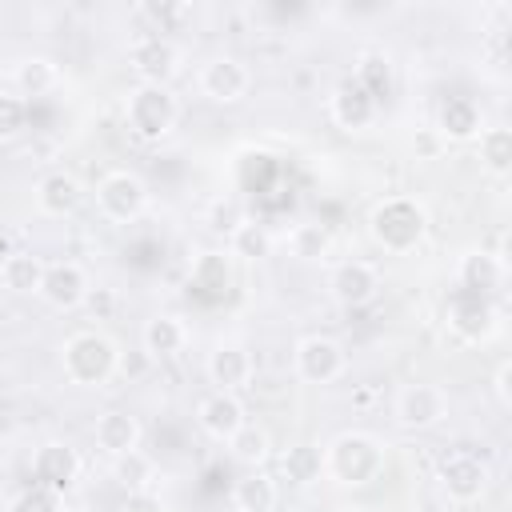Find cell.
Returning a JSON list of instances; mask_svg holds the SVG:
<instances>
[{
    "mask_svg": "<svg viewBox=\"0 0 512 512\" xmlns=\"http://www.w3.org/2000/svg\"><path fill=\"white\" fill-rule=\"evenodd\" d=\"M324 476L340 488H364L372 484L380 472H384V460H388V448L380 436L364 432V428H348V432H336L324 452Z\"/></svg>",
    "mask_w": 512,
    "mask_h": 512,
    "instance_id": "obj_1",
    "label": "cell"
},
{
    "mask_svg": "<svg viewBox=\"0 0 512 512\" xmlns=\"http://www.w3.org/2000/svg\"><path fill=\"white\" fill-rule=\"evenodd\" d=\"M60 368H64V380L76 388H104L120 368V348L112 336L84 328L60 344Z\"/></svg>",
    "mask_w": 512,
    "mask_h": 512,
    "instance_id": "obj_2",
    "label": "cell"
},
{
    "mask_svg": "<svg viewBox=\"0 0 512 512\" xmlns=\"http://www.w3.org/2000/svg\"><path fill=\"white\" fill-rule=\"evenodd\" d=\"M368 236L384 252H412L428 236V212L412 196H388L368 212Z\"/></svg>",
    "mask_w": 512,
    "mask_h": 512,
    "instance_id": "obj_3",
    "label": "cell"
},
{
    "mask_svg": "<svg viewBox=\"0 0 512 512\" xmlns=\"http://www.w3.org/2000/svg\"><path fill=\"white\" fill-rule=\"evenodd\" d=\"M124 120H128V132L144 144H160L176 120H180V104L168 88H156V84H136L128 92V104H124Z\"/></svg>",
    "mask_w": 512,
    "mask_h": 512,
    "instance_id": "obj_4",
    "label": "cell"
},
{
    "mask_svg": "<svg viewBox=\"0 0 512 512\" xmlns=\"http://www.w3.org/2000/svg\"><path fill=\"white\" fill-rule=\"evenodd\" d=\"M128 68L136 72L140 84H156V88H168L180 68H184V48L172 40V36H156V32H144L128 44Z\"/></svg>",
    "mask_w": 512,
    "mask_h": 512,
    "instance_id": "obj_5",
    "label": "cell"
},
{
    "mask_svg": "<svg viewBox=\"0 0 512 512\" xmlns=\"http://www.w3.org/2000/svg\"><path fill=\"white\" fill-rule=\"evenodd\" d=\"M96 208L104 220L112 224H132L144 216L148 208V184L132 172V168H112L108 176H100L96 184Z\"/></svg>",
    "mask_w": 512,
    "mask_h": 512,
    "instance_id": "obj_6",
    "label": "cell"
},
{
    "mask_svg": "<svg viewBox=\"0 0 512 512\" xmlns=\"http://www.w3.org/2000/svg\"><path fill=\"white\" fill-rule=\"evenodd\" d=\"M292 368L304 384H332L344 376L348 368V352L336 336H324V332H312V336H300L296 340V352H292Z\"/></svg>",
    "mask_w": 512,
    "mask_h": 512,
    "instance_id": "obj_7",
    "label": "cell"
},
{
    "mask_svg": "<svg viewBox=\"0 0 512 512\" xmlns=\"http://www.w3.org/2000/svg\"><path fill=\"white\" fill-rule=\"evenodd\" d=\"M436 484L452 504H476L492 484V468L476 452H448L436 468Z\"/></svg>",
    "mask_w": 512,
    "mask_h": 512,
    "instance_id": "obj_8",
    "label": "cell"
},
{
    "mask_svg": "<svg viewBox=\"0 0 512 512\" xmlns=\"http://www.w3.org/2000/svg\"><path fill=\"white\" fill-rule=\"evenodd\" d=\"M28 472H32V484H36V488H48V492L64 496V492L76 488V480H80V472H84V460H80V452H76L68 440H44V444L32 452Z\"/></svg>",
    "mask_w": 512,
    "mask_h": 512,
    "instance_id": "obj_9",
    "label": "cell"
},
{
    "mask_svg": "<svg viewBox=\"0 0 512 512\" xmlns=\"http://www.w3.org/2000/svg\"><path fill=\"white\" fill-rule=\"evenodd\" d=\"M392 416L404 432H428L448 416V396L436 384H404L392 400Z\"/></svg>",
    "mask_w": 512,
    "mask_h": 512,
    "instance_id": "obj_10",
    "label": "cell"
},
{
    "mask_svg": "<svg viewBox=\"0 0 512 512\" xmlns=\"http://www.w3.org/2000/svg\"><path fill=\"white\" fill-rule=\"evenodd\" d=\"M196 84H200V92H204L212 104H236V100L248 96L252 72H248V64H244L240 56L220 52V56H208V60H204Z\"/></svg>",
    "mask_w": 512,
    "mask_h": 512,
    "instance_id": "obj_11",
    "label": "cell"
},
{
    "mask_svg": "<svg viewBox=\"0 0 512 512\" xmlns=\"http://www.w3.org/2000/svg\"><path fill=\"white\" fill-rule=\"evenodd\" d=\"M448 328L468 340V344H484L492 340V332L500 328V308L492 304V296H476V292H456L448 300Z\"/></svg>",
    "mask_w": 512,
    "mask_h": 512,
    "instance_id": "obj_12",
    "label": "cell"
},
{
    "mask_svg": "<svg viewBox=\"0 0 512 512\" xmlns=\"http://www.w3.org/2000/svg\"><path fill=\"white\" fill-rule=\"evenodd\" d=\"M92 284H88V272L76 264V260H56V264H44V280H40V300L56 312H72L88 300Z\"/></svg>",
    "mask_w": 512,
    "mask_h": 512,
    "instance_id": "obj_13",
    "label": "cell"
},
{
    "mask_svg": "<svg viewBox=\"0 0 512 512\" xmlns=\"http://www.w3.org/2000/svg\"><path fill=\"white\" fill-rule=\"evenodd\" d=\"M380 292V272L368 260H336L328 268V296L344 308H360L368 300H376Z\"/></svg>",
    "mask_w": 512,
    "mask_h": 512,
    "instance_id": "obj_14",
    "label": "cell"
},
{
    "mask_svg": "<svg viewBox=\"0 0 512 512\" xmlns=\"http://www.w3.org/2000/svg\"><path fill=\"white\" fill-rule=\"evenodd\" d=\"M204 372H208V380L220 392H236V388H244L252 380L256 360H252L248 344H240V340H216L212 352H208V360H204Z\"/></svg>",
    "mask_w": 512,
    "mask_h": 512,
    "instance_id": "obj_15",
    "label": "cell"
},
{
    "mask_svg": "<svg viewBox=\"0 0 512 512\" xmlns=\"http://www.w3.org/2000/svg\"><path fill=\"white\" fill-rule=\"evenodd\" d=\"M376 112H380V104H376L352 76L340 80V84L332 88V96H328V116H332V124L344 128V132H364V128H372Z\"/></svg>",
    "mask_w": 512,
    "mask_h": 512,
    "instance_id": "obj_16",
    "label": "cell"
},
{
    "mask_svg": "<svg viewBox=\"0 0 512 512\" xmlns=\"http://www.w3.org/2000/svg\"><path fill=\"white\" fill-rule=\"evenodd\" d=\"M92 440H96V448H100L104 456L116 460V456H128V452L140 448V440H144V424H140L132 412L112 408V412L96 416V424H92Z\"/></svg>",
    "mask_w": 512,
    "mask_h": 512,
    "instance_id": "obj_17",
    "label": "cell"
},
{
    "mask_svg": "<svg viewBox=\"0 0 512 512\" xmlns=\"http://www.w3.org/2000/svg\"><path fill=\"white\" fill-rule=\"evenodd\" d=\"M196 424H200L204 436H212V440H228V436H232L240 424H248V420H244V404H240L236 392H220V388H212V392L200 396V404H196Z\"/></svg>",
    "mask_w": 512,
    "mask_h": 512,
    "instance_id": "obj_18",
    "label": "cell"
},
{
    "mask_svg": "<svg viewBox=\"0 0 512 512\" xmlns=\"http://www.w3.org/2000/svg\"><path fill=\"white\" fill-rule=\"evenodd\" d=\"M456 284L460 292H476V296H492L504 284V256L500 252H484L472 248L456 260Z\"/></svg>",
    "mask_w": 512,
    "mask_h": 512,
    "instance_id": "obj_19",
    "label": "cell"
},
{
    "mask_svg": "<svg viewBox=\"0 0 512 512\" xmlns=\"http://www.w3.org/2000/svg\"><path fill=\"white\" fill-rule=\"evenodd\" d=\"M80 200H84V188H80V180H76L72 172H64V168H52V172H44V176L36 180V208H40L44 216H52V220L72 216V212L80 208Z\"/></svg>",
    "mask_w": 512,
    "mask_h": 512,
    "instance_id": "obj_20",
    "label": "cell"
},
{
    "mask_svg": "<svg viewBox=\"0 0 512 512\" xmlns=\"http://www.w3.org/2000/svg\"><path fill=\"white\" fill-rule=\"evenodd\" d=\"M140 344H144V352L156 356V360L180 356V352L188 348V324H184L176 312H156L152 320H144Z\"/></svg>",
    "mask_w": 512,
    "mask_h": 512,
    "instance_id": "obj_21",
    "label": "cell"
},
{
    "mask_svg": "<svg viewBox=\"0 0 512 512\" xmlns=\"http://www.w3.org/2000/svg\"><path fill=\"white\" fill-rule=\"evenodd\" d=\"M436 132L444 140H476L484 132V112L472 96H448L436 112Z\"/></svg>",
    "mask_w": 512,
    "mask_h": 512,
    "instance_id": "obj_22",
    "label": "cell"
},
{
    "mask_svg": "<svg viewBox=\"0 0 512 512\" xmlns=\"http://www.w3.org/2000/svg\"><path fill=\"white\" fill-rule=\"evenodd\" d=\"M276 248V236L264 220H252V216H240L232 228H228V256L232 260H244V264H260L268 260Z\"/></svg>",
    "mask_w": 512,
    "mask_h": 512,
    "instance_id": "obj_23",
    "label": "cell"
},
{
    "mask_svg": "<svg viewBox=\"0 0 512 512\" xmlns=\"http://www.w3.org/2000/svg\"><path fill=\"white\" fill-rule=\"evenodd\" d=\"M276 504H280V484L264 468H248L232 484V508L236 512H276Z\"/></svg>",
    "mask_w": 512,
    "mask_h": 512,
    "instance_id": "obj_24",
    "label": "cell"
},
{
    "mask_svg": "<svg viewBox=\"0 0 512 512\" xmlns=\"http://www.w3.org/2000/svg\"><path fill=\"white\" fill-rule=\"evenodd\" d=\"M188 284H192L200 296H208V300L224 296V292L232 288V256H228V252H216V248L200 252V256L192 260V268H188Z\"/></svg>",
    "mask_w": 512,
    "mask_h": 512,
    "instance_id": "obj_25",
    "label": "cell"
},
{
    "mask_svg": "<svg viewBox=\"0 0 512 512\" xmlns=\"http://www.w3.org/2000/svg\"><path fill=\"white\" fill-rule=\"evenodd\" d=\"M12 88L16 96H44L52 88H60V64L52 56H20L12 64Z\"/></svg>",
    "mask_w": 512,
    "mask_h": 512,
    "instance_id": "obj_26",
    "label": "cell"
},
{
    "mask_svg": "<svg viewBox=\"0 0 512 512\" xmlns=\"http://www.w3.org/2000/svg\"><path fill=\"white\" fill-rule=\"evenodd\" d=\"M40 280H44V260L40 256H32V252H8L4 256L0 284L12 296H36L40 292Z\"/></svg>",
    "mask_w": 512,
    "mask_h": 512,
    "instance_id": "obj_27",
    "label": "cell"
},
{
    "mask_svg": "<svg viewBox=\"0 0 512 512\" xmlns=\"http://www.w3.org/2000/svg\"><path fill=\"white\" fill-rule=\"evenodd\" d=\"M376 104L392 92V80H396V64H392V56L388 52H380V48H368V52H360V60H356V76H352Z\"/></svg>",
    "mask_w": 512,
    "mask_h": 512,
    "instance_id": "obj_28",
    "label": "cell"
},
{
    "mask_svg": "<svg viewBox=\"0 0 512 512\" xmlns=\"http://www.w3.org/2000/svg\"><path fill=\"white\" fill-rule=\"evenodd\" d=\"M224 444H228L232 460L244 464V468H264L268 456H272V436H268V428H260V424H240Z\"/></svg>",
    "mask_w": 512,
    "mask_h": 512,
    "instance_id": "obj_29",
    "label": "cell"
},
{
    "mask_svg": "<svg viewBox=\"0 0 512 512\" xmlns=\"http://www.w3.org/2000/svg\"><path fill=\"white\" fill-rule=\"evenodd\" d=\"M280 472L292 488H308L320 480L324 472V460H320V448L316 444H292L284 456H280Z\"/></svg>",
    "mask_w": 512,
    "mask_h": 512,
    "instance_id": "obj_30",
    "label": "cell"
},
{
    "mask_svg": "<svg viewBox=\"0 0 512 512\" xmlns=\"http://www.w3.org/2000/svg\"><path fill=\"white\" fill-rule=\"evenodd\" d=\"M288 252H292L296 260H304V264H316V260H324V256L332 252V232H328L324 224L304 220V224H296V228L288 232Z\"/></svg>",
    "mask_w": 512,
    "mask_h": 512,
    "instance_id": "obj_31",
    "label": "cell"
},
{
    "mask_svg": "<svg viewBox=\"0 0 512 512\" xmlns=\"http://www.w3.org/2000/svg\"><path fill=\"white\" fill-rule=\"evenodd\" d=\"M476 140H480V164L492 176H508L512 172V132L508 128H484Z\"/></svg>",
    "mask_w": 512,
    "mask_h": 512,
    "instance_id": "obj_32",
    "label": "cell"
},
{
    "mask_svg": "<svg viewBox=\"0 0 512 512\" xmlns=\"http://www.w3.org/2000/svg\"><path fill=\"white\" fill-rule=\"evenodd\" d=\"M112 472H116V480H120L128 492H148V488H152V480H156V464H152L140 448H136V452H128V456H116Z\"/></svg>",
    "mask_w": 512,
    "mask_h": 512,
    "instance_id": "obj_33",
    "label": "cell"
},
{
    "mask_svg": "<svg viewBox=\"0 0 512 512\" xmlns=\"http://www.w3.org/2000/svg\"><path fill=\"white\" fill-rule=\"evenodd\" d=\"M28 128V100L16 92H0V144L20 140Z\"/></svg>",
    "mask_w": 512,
    "mask_h": 512,
    "instance_id": "obj_34",
    "label": "cell"
},
{
    "mask_svg": "<svg viewBox=\"0 0 512 512\" xmlns=\"http://www.w3.org/2000/svg\"><path fill=\"white\" fill-rule=\"evenodd\" d=\"M136 16H140V20H152V28H148V32L164 36V32H172L176 24H184V20L192 16V8H188V4H180V0H176V4H140V8H136Z\"/></svg>",
    "mask_w": 512,
    "mask_h": 512,
    "instance_id": "obj_35",
    "label": "cell"
},
{
    "mask_svg": "<svg viewBox=\"0 0 512 512\" xmlns=\"http://www.w3.org/2000/svg\"><path fill=\"white\" fill-rule=\"evenodd\" d=\"M8 512H64V496H56V492H48V488H24L12 504H8Z\"/></svg>",
    "mask_w": 512,
    "mask_h": 512,
    "instance_id": "obj_36",
    "label": "cell"
},
{
    "mask_svg": "<svg viewBox=\"0 0 512 512\" xmlns=\"http://www.w3.org/2000/svg\"><path fill=\"white\" fill-rule=\"evenodd\" d=\"M492 392H496L500 408H508V404H512V364H508V360L496 368V376H492Z\"/></svg>",
    "mask_w": 512,
    "mask_h": 512,
    "instance_id": "obj_37",
    "label": "cell"
},
{
    "mask_svg": "<svg viewBox=\"0 0 512 512\" xmlns=\"http://www.w3.org/2000/svg\"><path fill=\"white\" fill-rule=\"evenodd\" d=\"M124 512H164V508H160L156 492L148 488V492H128V504H124Z\"/></svg>",
    "mask_w": 512,
    "mask_h": 512,
    "instance_id": "obj_38",
    "label": "cell"
}]
</instances>
